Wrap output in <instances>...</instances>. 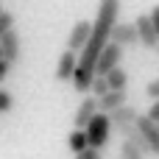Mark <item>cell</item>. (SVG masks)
I'll return each mask as SVG.
<instances>
[{
    "label": "cell",
    "instance_id": "52a82bcc",
    "mask_svg": "<svg viewBox=\"0 0 159 159\" xmlns=\"http://www.w3.org/2000/svg\"><path fill=\"white\" fill-rule=\"evenodd\" d=\"M109 39H112V42H117L120 48H134V45H140L134 22H115V25H112Z\"/></svg>",
    "mask_w": 159,
    "mask_h": 159
},
{
    "label": "cell",
    "instance_id": "4fadbf2b",
    "mask_svg": "<svg viewBox=\"0 0 159 159\" xmlns=\"http://www.w3.org/2000/svg\"><path fill=\"white\" fill-rule=\"evenodd\" d=\"M103 78H106V84H109V89H126V87H129V73H126L120 64L112 67Z\"/></svg>",
    "mask_w": 159,
    "mask_h": 159
},
{
    "label": "cell",
    "instance_id": "cb8c5ba5",
    "mask_svg": "<svg viewBox=\"0 0 159 159\" xmlns=\"http://www.w3.org/2000/svg\"><path fill=\"white\" fill-rule=\"evenodd\" d=\"M154 50H159V42H157V48H154Z\"/></svg>",
    "mask_w": 159,
    "mask_h": 159
},
{
    "label": "cell",
    "instance_id": "ba28073f",
    "mask_svg": "<svg viewBox=\"0 0 159 159\" xmlns=\"http://www.w3.org/2000/svg\"><path fill=\"white\" fill-rule=\"evenodd\" d=\"M134 28H137V39H140V45H145V48H157L159 42V34L157 28H154V22H151V17L148 14H140L137 20H134Z\"/></svg>",
    "mask_w": 159,
    "mask_h": 159
},
{
    "label": "cell",
    "instance_id": "484cf974",
    "mask_svg": "<svg viewBox=\"0 0 159 159\" xmlns=\"http://www.w3.org/2000/svg\"><path fill=\"white\" fill-rule=\"evenodd\" d=\"M157 126H159V123H157Z\"/></svg>",
    "mask_w": 159,
    "mask_h": 159
},
{
    "label": "cell",
    "instance_id": "5bb4252c",
    "mask_svg": "<svg viewBox=\"0 0 159 159\" xmlns=\"http://www.w3.org/2000/svg\"><path fill=\"white\" fill-rule=\"evenodd\" d=\"M120 159H148L145 151H140L131 140H126L123 137V143H120Z\"/></svg>",
    "mask_w": 159,
    "mask_h": 159
},
{
    "label": "cell",
    "instance_id": "8fae6325",
    "mask_svg": "<svg viewBox=\"0 0 159 159\" xmlns=\"http://www.w3.org/2000/svg\"><path fill=\"white\" fill-rule=\"evenodd\" d=\"M129 101V95H126V89H109V92H103L101 98H98V112H103V115H109L112 109H117V106H123Z\"/></svg>",
    "mask_w": 159,
    "mask_h": 159
},
{
    "label": "cell",
    "instance_id": "7c38bea8",
    "mask_svg": "<svg viewBox=\"0 0 159 159\" xmlns=\"http://www.w3.org/2000/svg\"><path fill=\"white\" fill-rule=\"evenodd\" d=\"M75 61H78L75 50H64L59 56V64H56V81H70L75 73Z\"/></svg>",
    "mask_w": 159,
    "mask_h": 159
},
{
    "label": "cell",
    "instance_id": "603a6c76",
    "mask_svg": "<svg viewBox=\"0 0 159 159\" xmlns=\"http://www.w3.org/2000/svg\"><path fill=\"white\" fill-rule=\"evenodd\" d=\"M8 70H11V64H8L6 59H0V81H3L6 75H8Z\"/></svg>",
    "mask_w": 159,
    "mask_h": 159
},
{
    "label": "cell",
    "instance_id": "3957f363",
    "mask_svg": "<svg viewBox=\"0 0 159 159\" xmlns=\"http://www.w3.org/2000/svg\"><path fill=\"white\" fill-rule=\"evenodd\" d=\"M137 131H140V137H143V145H145V151L151 154V157H159V126L148 117V115H137Z\"/></svg>",
    "mask_w": 159,
    "mask_h": 159
},
{
    "label": "cell",
    "instance_id": "ffe728a7",
    "mask_svg": "<svg viewBox=\"0 0 159 159\" xmlns=\"http://www.w3.org/2000/svg\"><path fill=\"white\" fill-rule=\"evenodd\" d=\"M145 95H148L151 101H157V98H159V78H157V81H151V84L145 87Z\"/></svg>",
    "mask_w": 159,
    "mask_h": 159
},
{
    "label": "cell",
    "instance_id": "8992f818",
    "mask_svg": "<svg viewBox=\"0 0 159 159\" xmlns=\"http://www.w3.org/2000/svg\"><path fill=\"white\" fill-rule=\"evenodd\" d=\"M20 50H22V42H20V34L14 28H8L3 36H0V59H6L8 64H14L20 59Z\"/></svg>",
    "mask_w": 159,
    "mask_h": 159
},
{
    "label": "cell",
    "instance_id": "2e32d148",
    "mask_svg": "<svg viewBox=\"0 0 159 159\" xmlns=\"http://www.w3.org/2000/svg\"><path fill=\"white\" fill-rule=\"evenodd\" d=\"M89 92H92L95 98H101L103 92H109V84H106V78H103V75H95V78H92V84H89Z\"/></svg>",
    "mask_w": 159,
    "mask_h": 159
},
{
    "label": "cell",
    "instance_id": "5b68a950",
    "mask_svg": "<svg viewBox=\"0 0 159 159\" xmlns=\"http://www.w3.org/2000/svg\"><path fill=\"white\" fill-rule=\"evenodd\" d=\"M137 115H140V112H137L131 103H123V106H117V109L109 112V123H112V129L126 131V129H131V126L137 123Z\"/></svg>",
    "mask_w": 159,
    "mask_h": 159
},
{
    "label": "cell",
    "instance_id": "30bf717a",
    "mask_svg": "<svg viewBox=\"0 0 159 159\" xmlns=\"http://www.w3.org/2000/svg\"><path fill=\"white\" fill-rule=\"evenodd\" d=\"M98 112V98L95 95H87L81 103H78V109H75V117H73V126L75 129H84L89 120H92V115Z\"/></svg>",
    "mask_w": 159,
    "mask_h": 159
},
{
    "label": "cell",
    "instance_id": "e0dca14e",
    "mask_svg": "<svg viewBox=\"0 0 159 159\" xmlns=\"http://www.w3.org/2000/svg\"><path fill=\"white\" fill-rule=\"evenodd\" d=\"M75 159H103V148H92V145H87V148H81Z\"/></svg>",
    "mask_w": 159,
    "mask_h": 159
},
{
    "label": "cell",
    "instance_id": "9c48e42d",
    "mask_svg": "<svg viewBox=\"0 0 159 159\" xmlns=\"http://www.w3.org/2000/svg\"><path fill=\"white\" fill-rule=\"evenodd\" d=\"M89 31H92V22H89V20H78V22L73 25L70 36H67V50H75V53H78V50L87 45Z\"/></svg>",
    "mask_w": 159,
    "mask_h": 159
},
{
    "label": "cell",
    "instance_id": "44dd1931",
    "mask_svg": "<svg viewBox=\"0 0 159 159\" xmlns=\"http://www.w3.org/2000/svg\"><path fill=\"white\" fill-rule=\"evenodd\" d=\"M148 117H151L154 123H159V98H157V101H154V106L148 109Z\"/></svg>",
    "mask_w": 159,
    "mask_h": 159
},
{
    "label": "cell",
    "instance_id": "7a4b0ae2",
    "mask_svg": "<svg viewBox=\"0 0 159 159\" xmlns=\"http://www.w3.org/2000/svg\"><path fill=\"white\" fill-rule=\"evenodd\" d=\"M84 134H87V145H92V148H103V145L109 143V134H112L109 115L95 112V115H92V120L84 126Z\"/></svg>",
    "mask_w": 159,
    "mask_h": 159
},
{
    "label": "cell",
    "instance_id": "277c9868",
    "mask_svg": "<svg viewBox=\"0 0 159 159\" xmlns=\"http://www.w3.org/2000/svg\"><path fill=\"white\" fill-rule=\"evenodd\" d=\"M120 59H123V48L117 45V42H106V48L101 50V56H98V61H95V75H106L112 67H117L120 64Z\"/></svg>",
    "mask_w": 159,
    "mask_h": 159
},
{
    "label": "cell",
    "instance_id": "7402d4cb",
    "mask_svg": "<svg viewBox=\"0 0 159 159\" xmlns=\"http://www.w3.org/2000/svg\"><path fill=\"white\" fill-rule=\"evenodd\" d=\"M148 17H151V22H154V28H157V34H159V6L151 8V14H148Z\"/></svg>",
    "mask_w": 159,
    "mask_h": 159
},
{
    "label": "cell",
    "instance_id": "ac0fdd59",
    "mask_svg": "<svg viewBox=\"0 0 159 159\" xmlns=\"http://www.w3.org/2000/svg\"><path fill=\"white\" fill-rule=\"evenodd\" d=\"M11 109H14V95L6 92V89H0V115L11 112Z\"/></svg>",
    "mask_w": 159,
    "mask_h": 159
},
{
    "label": "cell",
    "instance_id": "9a60e30c",
    "mask_svg": "<svg viewBox=\"0 0 159 159\" xmlns=\"http://www.w3.org/2000/svg\"><path fill=\"white\" fill-rule=\"evenodd\" d=\"M67 148H70L73 154H78L81 148H87V134H84V129H73V134L67 137Z\"/></svg>",
    "mask_w": 159,
    "mask_h": 159
},
{
    "label": "cell",
    "instance_id": "6da1fadb",
    "mask_svg": "<svg viewBox=\"0 0 159 159\" xmlns=\"http://www.w3.org/2000/svg\"><path fill=\"white\" fill-rule=\"evenodd\" d=\"M120 17V0H101L98 3V14L92 20V31H89V39L87 45L78 50V61H75V73H73V87L75 92L87 95L89 92V84L95 78V61L101 56V50L106 48L109 42V34H112V25L117 22Z\"/></svg>",
    "mask_w": 159,
    "mask_h": 159
},
{
    "label": "cell",
    "instance_id": "d6986e66",
    "mask_svg": "<svg viewBox=\"0 0 159 159\" xmlns=\"http://www.w3.org/2000/svg\"><path fill=\"white\" fill-rule=\"evenodd\" d=\"M8 28H14V14L3 8V11H0V36H3Z\"/></svg>",
    "mask_w": 159,
    "mask_h": 159
},
{
    "label": "cell",
    "instance_id": "d4e9b609",
    "mask_svg": "<svg viewBox=\"0 0 159 159\" xmlns=\"http://www.w3.org/2000/svg\"><path fill=\"white\" fill-rule=\"evenodd\" d=\"M0 11H3V6H0Z\"/></svg>",
    "mask_w": 159,
    "mask_h": 159
}]
</instances>
